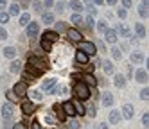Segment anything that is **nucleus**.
<instances>
[{"label": "nucleus", "instance_id": "7", "mask_svg": "<svg viewBox=\"0 0 149 129\" xmlns=\"http://www.w3.org/2000/svg\"><path fill=\"white\" fill-rule=\"evenodd\" d=\"M52 111H54V117L58 118V122H67V115H65V111H63L61 104H54L52 106Z\"/></svg>", "mask_w": 149, "mask_h": 129}, {"label": "nucleus", "instance_id": "62", "mask_svg": "<svg viewBox=\"0 0 149 129\" xmlns=\"http://www.w3.org/2000/svg\"><path fill=\"white\" fill-rule=\"evenodd\" d=\"M15 2H18V0H15Z\"/></svg>", "mask_w": 149, "mask_h": 129}, {"label": "nucleus", "instance_id": "52", "mask_svg": "<svg viewBox=\"0 0 149 129\" xmlns=\"http://www.w3.org/2000/svg\"><path fill=\"white\" fill-rule=\"evenodd\" d=\"M11 129H27V126L24 122H16L15 126H11Z\"/></svg>", "mask_w": 149, "mask_h": 129}, {"label": "nucleus", "instance_id": "43", "mask_svg": "<svg viewBox=\"0 0 149 129\" xmlns=\"http://www.w3.org/2000/svg\"><path fill=\"white\" fill-rule=\"evenodd\" d=\"M83 24H86V27H88V29L92 31V29H93V25H95V20H93V15H88V18L84 20Z\"/></svg>", "mask_w": 149, "mask_h": 129}, {"label": "nucleus", "instance_id": "6", "mask_svg": "<svg viewBox=\"0 0 149 129\" xmlns=\"http://www.w3.org/2000/svg\"><path fill=\"white\" fill-rule=\"evenodd\" d=\"M25 27H27L25 34H27V36H29L31 40L38 36V32H40V25H38V21H29V24H27Z\"/></svg>", "mask_w": 149, "mask_h": 129}, {"label": "nucleus", "instance_id": "17", "mask_svg": "<svg viewBox=\"0 0 149 129\" xmlns=\"http://www.w3.org/2000/svg\"><path fill=\"white\" fill-rule=\"evenodd\" d=\"M101 64H102V72H104L106 75H111V74L115 72V64H113V61H110V59H104Z\"/></svg>", "mask_w": 149, "mask_h": 129}, {"label": "nucleus", "instance_id": "19", "mask_svg": "<svg viewBox=\"0 0 149 129\" xmlns=\"http://www.w3.org/2000/svg\"><path fill=\"white\" fill-rule=\"evenodd\" d=\"M74 102V107H76V115H79V117H84L86 115V106L83 104V101H72Z\"/></svg>", "mask_w": 149, "mask_h": 129}, {"label": "nucleus", "instance_id": "24", "mask_svg": "<svg viewBox=\"0 0 149 129\" xmlns=\"http://www.w3.org/2000/svg\"><path fill=\"white\" fill-rule=\"evenodd\" d=\"M81 81H84L88 86H92V88H93L95 84H97V79H95L92 74H81Z\"/></svg>", "mask_w": 149, "mask_h": 129}, {"label": "nucleus", "instance_id": "21", "mask_svg": "<svg viewBox=\"0 0 149 129\" xmlns=\"http://www.w3.org/2000/svg\"><path fill=\"white\" fill-rule=\"evenodd\" d=\"M2 54H4V58H7V59H15L16 58V54H18V50L15 49V47H4V50H2Z\"/></svg>", "mask_w": 149, "mask_h": 129}, {"label": "nucleus", "instance_id": "28", "mask_svg": "<svg viewBox=\"0 0 149 129\" xmlns=\"http://www.w3.org/2000/svg\"><path fill=\"white\" fill-rule=\"evenodd\" d=\"M147 7H149L147 0H142L140 6H138V15H140V18H147Z\"/></svg>", "mask_w": 149, "mask_h": 129}, {"label": "nucleus", "instance_id": "34", "mask_svg": "<svg viewBox=\"0 0 149 129\" xmlns=\"http://www.w3.org/2000/svg\"><path fill=\"white\" fill-rule=\"evenodd\" d=\"M65 92H67L65 86H59V84L56 83V84H54V88L49 92V95H58V93H65Z\"/></svg>", "mask_w": 149, "mask_h": 129}, {"label": "nucleus", "instance_id": "15", "mask_svg": "<svg viewBox=\"0 0 149 129\" xmlns=\"http://www.w3.org/2000/svg\"><path fill=\"white\" fill-rule=\"evenodd\" d=\"M135 79H136V83H140V84H146L149 79H147V70L146 68H138L136 72H135Z\"/></svg>", "mask_w": 149, "mask_h": 129}, {"label": "nucleus", "instance_id": "12", "mask_svg": "<svg viewBox=\"0 0 149 129\" xmlns=\"http://www.w3.org/2000/svg\"><path fill=\"white\" fill-rule=\"evenodd\" d=\"M101 102H102L104 107H111L113 102H115V99H113V95H111L110 92H104V93L101 95Z\"/></svg>", "mask_w": 149, "mask_h": 129}, {"label": "nucleus", "instance_id": "23", "mask_svg": "<svg viewBox=\"0 0 149 129\" xmlns=\"http://www.w3.org/2000/svg\"><path fill=\"white\" fill-rule=\"evenodd\" d=\"M41 38H43V40H47V41H52V43L59 40V36H58V32H56V31H45Z\"/></svg>", "mask_w": 149, "mask_h": 129}, {"label": "nucleus", "instance_id": "3", "mask_svg": "<svg viewBox=\"0 0 149 129\" xmlns=\"http://www.w3.org/2000/svg\"><path fill=\"white\" fill-rule=\"evenodd\" d=\"M77 50L84 52L88 58H90V56H95V54H97V47H95V43H93V41H84V40L77 41Z\"/></svg>", "mask_w": 149, "mask_h": 129}, {"label": "nucleus", "instance_id": "56", "mask_svg": "<svg viewBox=\"0 0 149 129\" xmlns=\"http://www.w3.org/2000/svg\"><path fill=\"white\" fill-rule=\"evenodd\" d=\"M18 2H20V4H18L20 7H27V6H29V0H18Z\"/></svg>", "mask_w": 149, "mask_h": 129}, {"label": "nucleus", "instance_id": "30", "mask_svg": "<svg viewBox=\"0 0 149 129\" xmlns=\"http://www.w3.org/2000/svg\"><path fill=\"white\" fill-rule=\"evenodd\" d=\"M135 31H136V36L138 38H146V27H144V24H135Z\"/></svg>", "mask_w": 149, "mask_h": 129}, {"label": "nucleus", "instance_id": "29", "mask_svg": "<svg viewBox=\"0 0 149 129\" xmlns=\"http://www.w3.org/2000/svg\"><path fill=\"white\" fill-rule=\"evenodd\" d=\"M41 21H43L45 25H52L54 24V15L52 13H43L41 15Z\"/></svg>", "mask_w": 149, "mask_h": 129}, {"label": "nucleus", "instance_id": "36", "mask_svg": "<svg viewBox=\"0 0 149 129\" xmlns=\"http://www.w3.org/2000/svg\"><path fill=\"white\" fill-rule=\"evenodd\" d=\"M22 79H24V83H27V84H29V83H34V81H36V77H34V75L31 74V72H27V70L22 74Z\"/></svg>", "mask_w": 149, "mask_h": 129}, {"label": "nucleus", "instance_id": "32", "mask_svg": "<svg viewBox=\"0 0 149 129\" xmlns=\"http://www.w3.org/2000/svg\"><path fill=\"white\" fill-rule=\"evenodd\" d=\"M40 47H41V50H43V52H50V50H52V41H47V40L41 38Z\"/></svg>", "mask_w": 149, "mask_h": 129}, {"label": "nucleus", "instance_id": "18", "mask_svg": "<svg viewBox=\"0 0 149 129\" xmlns=\"http://www.w3.org/2000/svg\"><path fill=\"white\" fill-rule=\"evenodd\" d=\"M108 120H110V124H113V126H117L120 120H122V115H120V111L119 110H111L110 111V117H108Z\"/></svg>", "mask_w": 149, "mask_h": 129}, {"label": "nucleus", "instance_id": "20", "mask_svg": "<svg viewBox=\"0 0 149 129\" xmlns=\"http://www.w3.org/2000/svg\"><path fill=\"white\" fill-rule=\"evenodd\" d=\"M22 68H24V64H22V61H20V59H13L11 64H9V72H11V74H20V72H22Z\"/></svg>", "mask_w": 149, "mask_h": 129}, {"label": "nucleus", "instance_id": "45", "mask_svg": "<svg viewBox=\"0 0 149 129\" xmlns=\"http://www.w3.org/2000/svg\"><path fill=\"white\" fill-rule=\"evenodd\" d=\"M63 31H67L65 21H56V32H63Z\"/></svg>", "mask_w": 149, "mask_h": 129}, {"label": "nucleus", "instance_id": "31", "mask_svg": "<svg viewBox=\"0 0 149 129\" xmlns=\"http://www.w3.org/2000/svg\"><path fill=\"white\" fill-rule=\"evenodd\" d=\"M29 21H31V15H29V13H22V15H20V18H18V24L22 25V27H25V25L29 24Z\"/></svg>", "mask_w": 149, "mask_h": 129}, {"label": "nucleus", "instance_id": "59", "mask_svg": "<svg viewBox=\"0 0 149 129\" xmlns=\"http://www.w3.org/2000/svg\"><path fill=\"white\" fill-rule=\"evenodd\" d=\"M97 129H110V127H108V124H104V122H101V124L97 126Z\"/></svg>", "mask_w": 149, "mask_h": 129}, {"label": "nucleus", "instance_id": "22", "mask_svg": "<svg viewBox=\"0 0 149 129\" xmlns=\"http://www.w3.org/2000/svg\"><path fill=\"white\" fill-rule=\"evenodd\" d=\"M68 7L74 11V13H81V11L84 9V6H83V2H81V0H70Z\"/></svg>", "mask_w": 149, "mask_h": 129}, {"label": "nucleus", "instance_id": "41", "mask_svg": "<svg viewBox=\"0 0 149 129\" xmlns=\"http://www.w3.org/2000/svg\"><path fill=\"white\" fill-rule=\"evenodd\" d=\"M65 9H67V4L63 2V0H59V2L56 4V13L58 15H63V11H65Z\"/></svg>", "mask_w": 149, "mask_h": 129}, {"label": "nucleus", "instance_id": "39", "mask_svg": "<svg viewBox=\"0 0 149 129\" xmlns=\"http://www.w3.org/2000/svg\"><path fill=\"white\" fill-rule=\"evenodd\" d=\"M108 29V21H104V20H99L97 21V31H99V34H104V31Z\"/></svg>", "mask_w": 149, "mask_h": 129}, {"label": "nucleus", "instance_id": "8", "mask_svg": "<svg viewBox=\"0 0 149 129\" xmlns=\"http://www.w3.org/2000/svg\"><path fill=\"white\" fill-rule=\"evenodd\" d=\"M104 40L108 41V43H111V45H115L117 40H119V34H117L115 29H106L104 31Z\"/></svg>", "mask_w": 149, "mask_h": 129}, {"label": "nucleus", "instance_id": "42", "mask_svg": "<svg viewBox=\"0 0 149 129\" xmlns=\"http://www.w3.org/2000/svg\"><path fill=\"white\" fill-rule=\"evenodd\" d=\"M9 18H11V16H9V13H6V11H0V24H2V25L7 24Z\"/></svg>", "mask_w": 149, "mask_h": 129}, {"label": "nucleus", "instance_id": "33", "mask_svg": "<svg viewBox=\"0 0 149 129\" xmlns=\"http://www.w3.org/2000/svg\"><path fill=\"white\" fill-rule=\"evenodd\" d=\"M110 52H111V58H113L115 61H120V59H122V50H120L119 47H113Z\"/></svg>", "mask_w": 149, "mask_h": 129}, {"label": "nucleus", "instance_id": "53", "mask_svg": "<svg viewBox=\"0 0 149 129\" xmlns=\"http://www.w3.org/2000/svg\"><path fill=\"white\" fill-rule=\"evenodd\" d=\"M133 6V0H122V7L124 9H130Z\"/></svg>", "mask_w": 149, "mask_h": 129}, {"label": "nucleus", "instance_id": "1", "mask_svg": "<svg viewBox=\"0 0 149 129\" xmlns=\"http://www.w3.org/2000/svg\"><path fill=\"white\" fill-rule=\"evenodd\" d=\"M25 68H27V72L33 74L34 77H38V75H41L45 70H49V63L45 59L38 58V56H29V61L25 64Z\"/></svg>", "mask_w": 149, "mask_h": 129}, {"label": "nucleus", "instance_id": "14", "mask_svg": "<svg viewBox=\"0 0 149 129\" xmlns=\"http://www.w3.org/2000/svg\"><path fill=\"white\" fill-rule=\"evenodd\" d=\"M65 32H67V36H68V40H70V41H76V43H77V41H81V40H83V34H81L77 29H67Z\"/></svg>", "mask_w": 149, "mask_h": 129}, {"label": "nucleus", "instance_id": "60", "mask_svg": "<svg viewBox=\"0 0 149 129\" xmlns=\"http://www.w3.org/2000/svg\"><path fill=\"white\" fill-rule=\"evenodd\" d=\"M93 4H95V6H102L104 0H93Z\"/></svg>", "mask_w": 149, "mask_h": 129}, {"label": "nucleus", "instance_id": "10", "mask_svg": "<svg viewBox=\"0 0 149 129\" xmlns=\"http://www.w3.org/2000/svg\"><path fill=\"white\" fill-rule=\"evenodd\" d=\"M120 115H122V118H126V120H131L133 115H135V107H133V104H124Z\"/></svg>", "mask_w": 149, "mask_h": 129}, {"label": "nucleus", "instance_id": "49", "mask_svg": "<svg viewBox=\"0 0 149 129\" xmlns=\"http://www.w3.org/2000/svg\"><path fill=\"white\" fill-rule=\"evenodd\" d=\"M140 99H142V101H147V99H149V88H144V90L140 92Z\"/></svg>", "mask_w": 149, "mask_h": 129}, {"label": "nucleus", "instance_id": "58", "mask_svg": "<svg viewBox=\"0 0 149 129\" xmlns=\"http://www.w3.org/2000/svg\"><path fill=\"white\" fill-rule=\"evenodd\" d=\"M31 129H43L40 126V122H33V126H31Z\"/></svg>", "mask_w": 149, "mask_h": 129}, {"label": "nucleus", "instance_id": "61", "mask_svg": "<svg viewBox=\"0 0 149 129\" xmlns=\"http://www.w3.org/2000/svg\"><path fill=\"white\" fill-rule=\"evenodd\" d=\"M106 2H108L110 6H115V4H117V0H106Z\"/></svg>", "mask_w": 149, "mask_h": 129}, {"label": "nucleus", "instance_id": "5", "mask_svg": "<svg viewBox=\"0 0 149 129\" xmlns=\"http://www.w3.org/2000/svg\"><path fill=\"white\" fill-rule=\"evenodd\" d=\"M13 92L16 93V97H18V99H22V97H25V95H27V92H29V88H27V83H24V81L16 83V84L13 86Z\"/></svg>", "mask_w": 149, "mask_h": 129}, {"label": "nucleus", "instance_id": "54", "mask_svg": "<svg viewBox=\"0 0 149 129\" xmlns=\"http://www.w3.org/2000/svg\"><path fill=\"white\" fill-rule=\"evenodd\" d=\"M41 4H43V7H47V9H50L52 6H54V0H43V2H41Z\"/></svg>", "mask_w": 149, "mask_h": 129}, {"label": "nucleus", "instance_id": "57", "mask_svg": "<svg viewBox=\"0 0 149 129\" xmlns=\"http://www.w3.org/2000/svg\"><path fill=\"white\" fill-rule=\"evenodd\" d=\"M7 7V0H0V11H4Z\"/></svg>", "mask_w": 149, "mask_h": 129}, {"label": "nucleus", "instance_id": "13", "mask_svg": "<svg viewBox=\"0 0 149 129\" xmlns=\"http://www.w3.org/2000/svg\"><path fill=\"white\" fill-rule=\"evenodd\" d=\"M36 111V104L33 102V101H25L24 104H22V113L24 115H33Z\"/></svg>", "mask_w": 149, "mask_h": 129}, {"label": "nucleus", "instance_id": "51", "mask_svg": "<svg viewBox=\"0 0 149 129\" xmlns=\"http://www.w3.org/2000/svg\"><path fill=\"white\" fill-rule=\"evenodd\" d=\"M68 127H70V129H79L81 124H79V120H72V122L68 124Z\"/></svg>", "mask_w": 149, "mask_h": 129}, {"label": "nucleus", "instance_id": "48", "mask_svg": "<svg viewBox=\"0 0 149 129\" xmlns=\"http://www.w3.org/2000/svg\"><path fill=\"white\" fill-rule=\"evenodd\" d=\"M9 34H7V31L4 29V25H0V40H7Z\"/></svg>", "mask_w": 149, "mask_h": 129}, {"label": "nucleus", "instance_id": "26", "mask_svg": "<svg viewBox=\"0 0 149 129\" xmlns=\"http://www.w3.org/2000/svg\"><path fill=\"white\" fill-rule=\"evenodd\" d=\"M113 84L117 86V88H124V86H126V77L122 74H117L113 77Z\"/></svg>", "mask_w": 149, "mask_h": 129}, {"label": "nucleus", "instance_id": "27", "mask_svg": "<svg viewBox=\"0 0 149 129\" xmlns=\"http://www.w3.org/2000/svg\"><path fill=\"white\" fill-rule=\"evenodd\" d=\"M88 61H90V58H88L84 52H81V50L76 52V63H77V64H84V63H88Z\"/></svg>", "mask_w": 149, "mask_h": 129}, {"label": "nucleus", "instance_id": "47", "mask_svg": "<svg viewBox=\"0 0 149 129\" xmlns=\"http://www.w3.org/2000/svg\"><path fill=\"white\" fill-rule=\"evenodd\" d=\"M45 122H47V124H56L58 118H56L54 115H45Z\"/></svg>", "mask_w": 149, "mask_h": 129}, {"label": "nucleus", "instance_id": "46", "mask_svg": "<svg viewBox=\"0 0 149 129\" xmlns=\"http://www.w3.org/2000/svg\"><path fill=\"white\" fill-rule=\"evenodd\" d=\"M117 15H119V18H120V20H124V18L127 16V9H124V7H119V9H117Z\"/></svg>", "mask_w": 149, "mask_h": 129}, {"label": "nucleus", "instance_id": "4", "mask_svg": "<svg viewBox=\"0 0 149 129\" xmlns=\"http://www.w3.org/2000/svg\"><path fill=\"white\" fill-rule=\"evenodd\" d=\"M0 115L4 117V120H11L15 118V107H13V102H6L4 106H0Z\"/></svg>", "mask_w": 149, "mask_h": 129}, {"label": "nucleus", "instance_id": "2", "mask_svg": "<svg viewBox=\"0 0 149 129\" xmlns=\"http://www.w3.org/2000/svg\"><path fill=\"white\" fill-rule=\"evenodd\" d=\"M72 95L76 97L77 101H88L90 99V86L84 83V81H76L74 83V86H72Z\"/></svg>", "mask_w": 149, "mask_h": 129}, {"label": "nucleus", "instance_id": "44", "mask_svg": "<svg viewBox=\"0 0 149 129\" xmlns=\"http://www.w3.org/2000/svg\"><path fill=\"white\" fill-rule=\"evenodd\" d=\"M6 95H7L9 102H18V97H16V93H15L13 90H7V92H6Z\"/></svg>", "mask_w": 149, "mask_h": 129}, {"label": "nucleus", "instance_id": "11", "mask_svg": "<svg viewBox=\"0 0 149 129\" xmlns=\"http://www.w3.org/2000/svg\"><path fill=\"white\" fill-rule=\"evenodd\" d=\"M131 63L133 64H142L144 61H146V54L144 52H140V50H136V52H131Z\"/></svg>", "mask_w": 149, "mask_h": 129}, {"label": "nucleus", "instance_id": "16", "mask_svg": "<svg viewBox=\"0 0 149 129\" xmlns=\"http://www.w3.org/2000/svg\"><path fill=\"white\" fill-rule=\"evenodd\" d=\"M115 31H117V34L122 36V38H130L131 36V31H130V27H127L126 24H119Z\"/></svg>", "mask_w": 149, "mask_h": 129}, {"label": "nucleus", "instance_id": "9", "mask_svg": "<svg viewBox=\"0 0 149 129\" xmlns=\"http://www.w3.org/2000/svg\"><path fill=\"white\" fill-rule=\"evenodd\" d=\"M61 107H63V111H65L67 117H74V118H76V107H74L72 101H65V102L61 104Z\"/></svg>", "mask_w": 149, "mask_h": 129}, {"label": "nucleus", "instance_id": "35", "mask_svg": "<svg viewBox=\"0 0 149 129\" xmlns=\"http://www.w3.org/2000/svg\"><path fill=\"white\" fill-rule=\"evenodd\" d=\"M18 15H20V6H18V2H15L9 6V16H18Z\"/></svg>", "mask_w": 149, "mask_h": 129}, {"label": "nucleus", "instance_id": "25", "mask_svg": "<svg viewBox=\"0 0 149 129\" xmlns=\"http://www.w3.org/2000/svg\"><path fill=\"white\" fill-rule=\"evenodd\" d=\"M58 83V77H50V79H47L45 83H43V86H41V90H43V92H50L52 88H54V84Z\"/></svg>", "mask_w": 149, "mask_h": 129}, {"label": "nucleus", "instance_id": "38", "mask_svg": "<svg viewBox=\"0 0 149 129\" xmlns=\"http://www.w3.org/2000/svg\"><path fill=\"white\" fill-rule=\"evenodd\" d=\"M70 21H72L74 25H83V16H81L79 13H74L72 18H70Z\"/></svg>", "mask_w": 149, "mask_h": 129}, {"label": "nucleus", "instance_id": "37", "mask_svg": "<svg viewBox=\"0 0 149 129\" xmlns=\"http://www.w3.org/2000/svg\"><path fill=\"white\" fill-rule=\"evenodd\" d=\"M27 95L31 97V99H34V101H41L43 99V95H41L40 90H33V92H27Z\"/></svg>", "mask_w": 149, "mask_h": 129}, {"label": "nucleus", "instance_id": "40", "mask_svg": "<svg viewBox=\"0 0 149 129\" xmlns=\"http://www.w3.org/2000/svg\"><path fill=\"white\" fill-rule=\"evenodd\" d=\"M31 7H33V11H34V13H41V11H43V4H41L40 0H34Z\"/></svg>", "mask_w": 149, "mask_h": 129}, {"label": "nucleus", "instance_id": "50", "mask_svg": "<svg viewBox=\"0 0 149 129\" xmlns=\"http://www.w3.org/2000/svg\"><path fill=\"white\" fill-rule=\"evenodd\" d=\"M142 126L144 127H149V113H144L142 115Z\"/></svg>", "mask_w": 149, "mask_h": 129}, {"label": "nucleus", "instance_id": "55", "mask_svg": "<svg viewBox=\"0 0 149 129\" xmlns=\"http://www.w3.org/2000/svg\"><path fill=\"white\" fill-rule=\"evenodd\" d=\"M88 107H90V110H86V115H90V117H95V106H93V104H90Z\"/></svg>", "mask_w": 149, "mask_h": 129}]
</instances>
